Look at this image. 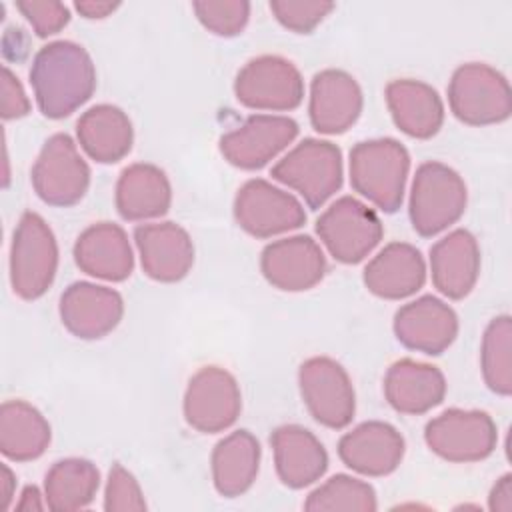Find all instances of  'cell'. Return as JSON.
<instances>
[{"label": "cell", "mask_w": 512, "mask_h": 512, "mask_svg": "<svg viewBox=\"0 0 512 512\" xmlns=\"http://www.w3.org/2000/svg\"><path fill=\"white\" fill-rule=\"evenodd\" d=\"M386 106L398 130L416 140H428L444 124V104L440 94L426 82L398 78L386 84Z\"/></svg>", "instance_id": "26"}, {"label": "cell", "mask_w": 512, "mask_h": 512, "mask_svg": "<svg viewBox=\"0 0 512 512\" xmlns=\"http://www.w3.org/2000/svg\"><path fill=\"white\" fill-rule=\"evenodd\" d=\"M100 488V472L86 458H64L50 466L44 478V502L50 510L72 512L92 504Z\"/></svg>", "instance_id": "31"}, {"label": "cell", "mask_w": 512, "mask_h": 512, "mask_svg": "<svg viewBox=\"0 0 512 512\" xmlns=\"http://www.w3.org/2000/svg\"><path fill=\"white\" fill-rule=\"evenodd\" d=\"M236 100L252 110L288 112L304 100V78L286 58L264 54L248 60L234 80Z\"/></svg>", "instance_id": "9"}, {"label": "cell", "mask_w": 512, "mask_h": 512, "mask_svg": "<svg viewBox=\"0 0 512 512\" xmlns=\"http://www.w3.org/2000/svg\"><path fill=\"white\" fill-rule=\"evenodd\" d=\"M270 174L274 180L296 190L316 210L342 188V152L328 140L304 138L272 166Z\"/></svg>", "instance_id": "5"}, {"label": "cell", "mask_w": 512, "mask_h": 512, "mask_svg": "<svg viewBox=\"0 0 512 512\" xmlns=\"http://www.w3.org/2000/svg\"><path fill=\"white\" fill-rule=\"evenodd\" d=\"M192 10L198 22L216 36H238L250 18V2L246 0H196Z\"/></svg>", "instance_id": "34"}, {"label": "cell", "mask_w": 512, "mask_h": 512, "mask_svg": "<svg viewBox=\"0 0 512 512\" xmlns=\"http://www.w3.org/2000/svg\"><path fill=\"white\" fill-rule=\"evenodd\" d=\"M58 270V242L46 220L28 210L20 216L10 244V286L22 300L48 292Z\"/></svg>", "instance_id": "4"}, {"label": "cell", "mask_w": 512, "mask_h": 512, "mask_svg": "<svg viewBox=\"0 0 512 512\" xmlns=\"http://www.w3.org/2000/svg\"><path fill=\"white\" fill-rule=\"evenodd\" d=\"M234 220L254 238H272L304 226L306 212L290 192L268 180L252 178L236 192Z\"/></svg>", "instance_id": "12"}, {"label": "cell", "mask_w": 512, "mask_h": 512, "mask_svg": "<svg viewBox=\"0 0 512 512\" xmlns=\"http://www.w3.org/2000/svg\"><path fill=\"white\" fill-rule=\"evenodd\" d=\"M298 136L296 120L280 114H252L220 136L222 156L240 170H258L286 150Z\"/></svg>", "instance_id": "14"}, {"label": "cell", "mask_w": 512, "mask_h": 512, "mask_svg": "<svg viewBox=\"0 0 512 512\" xmlns=\"http://www.w3.org/2000/svg\"><path fill=\"white\" fill-rule=\"evenodd\" d=\"M182 410L188 426L202 434L228 430L242 410L238 380L220 366L200 368L188 380Z\"/></svg>", "instance_id": "13"}, {"label": "cell", "mask_w": 512, "mask_h": 512, "mask_svg": "<svg viewBox=\"0 0 512 512\" xmlns=\"http://www.w3.org/2000/svg\"><path fill=\"white\" fill-rule=\"evenodd\" d=\"M0 488H2V510L10 508V502L14 498V490H16V476L12 474V470L8 468V464H2V476H0Z\"/></svg>", "instance_id": "42"}, {"label": "cell", "mask_w": 512, "mask_h": 512, "mask_svg": "<svg viewBox=\"0 0 512 512\" xmlns=\"http://www.w3.org/2000/svg\"><path fill=\"white\" fill-rule=\"evenodd\" d=\"M298 386L310 416L332 430L346 428L356 412V392L344 366L330 356H312L298 368Z\"/></svg>", "instance_id": "10"}, {"label": "cell", "mask_w": 512, "mask_h": 512, "mask_svg": "<svg viewBox=\"0 0 512 512\" xmlns=\"http://www.w3.org/2000/svg\"><path fill=\"white\" fill-rule=\"evenodd\" d=\"M104 510L106 512H142L146 510V500L142 488L134 474L122 464H112L104 490Z\"/></svg>", "instance_id": "36"}, {"label": "cell", "mask_w": 512, "mask_h": 512, "mask_svg": "<svg viewBox=\"0 0 512 512\" xmlns=\"http://www.w3.org/2000/svg\"><path fill=\"white\" fill-rule=\"evenodd\" d=\"M430 274L434 288L450 298H466L480 276V246L472 232L456 228L430 248Z\"/></svg>", "instance_id": "21"}, {"label": "cell", "mask_w": 512, "mask_h": 512, "mask_svg": "<svg viewBox=\"0 0 512 512\" xmlns=\"http://www.w3.org/2000/svg\"><path fill=\"white\" fill-rule=\"evenodd\" d=\"M274 18L296 34H310L332 10L334 2L326 0H270Z\"/></svg>", "instance_id": "35"}, {"label": "cell", "mask_w": 512, "mask_h": 512, "mask_svg": "<svg viewBox=\"0 0 512 512\" xmlns=\"http://www.w3.org/2000/svg\"><path fill=\"white\" fill-rule=\"evenodd\" d=\"M30 84L38 110L50 120H60L92 98L96 68L84 46L54 40L34 54Z\"/></svg>", "instance_id": "1"}, {"label": "cell", "mask_w": 512, "mask_h": 512, "mask_svg": "<svg viewBox=\"0 0 512 512\" xmlns=\"http://www.w3.org/2000/svg\"><path fill=\"white\" fill-rule=\"evenodd\" d=\"M142 270L156 282H178L194 264L190 234L176 222L140 224L134 228Z\"/></svg>", "instance_id": "20"}, {"label": "cell", "mask_w": 512, "mask_h": 512, "mask_svg": "<svg viewBox=\"0 0 512 512\" xmlns=\"http://www.w3.org/2000/svg\"><path fill=\"white\" fill-rule=\"evenodd\" d=\"M60 320L64 328L82 340H98L110 334L124 316L120 292L94 282H72L60 296Z\"/></svg>", "instance_id": "17"}, {"label": "cell", "mask_w": 512, "mask_h": 512, "mask_svg": "<svg viewBox=\"0 0 512 512\" xmlns=\"http://www.w3.org/2000/svg\"><path fill=\"white\" fill-rule=\"evenodd\" d=\"M274 466L280 482L292 490L318 482L328 470L324 444L300 424L278 426L270 436Z\"/></svg>", "instance_id": "22"}, {"label": "cell", "mask_w": 512, "mask_h": 512, "mask_svg": "<svg viewBox=\"0 0 512 512\" xmlns=\"http://www.w3.org/2000/svg\"><path fill=\"white\" fill-rule=\"evenodd\" d=\"M76 266L100 280L122 282L134 270V252L128 234L114 222H96L74 242Z\"/></svg>", "instance_id": "23"}, {"label": "cell", "mask_w": 512, "mask_h": 512, "mask_svg": "<svg viewBox=\"0 0 512 512\" xmlns=\"http://www.w3.org/2000/svg\"><path fill=\"white\" fill-rule=\"evenodd\" d=\"M480 368L494 394H512V320L508 314L488 322L480 344Z\"/></svg>", "instance_id": "32"}, {"label": "cell", "mask_w": 512, "mask_h": 512, "mask_svg": "<svg viewBox=\"0 0 512 512\" xmlns=\"http://www.w3.org/2000/svg\"><path fill=\"white\" fill-rule=\"evenodd\" d=\"M448 104L468 126L500 124L512 114V90L500 70L484 62H466L448 82Z\"/></svg>", "instance_id": "6"}, {"label": "cell", "mask_w": 512, "mask_h": 512, "mask_svg": "<svg viewBox=\"0 0 512 512\" xmlns=\"http://www.w3.org/2000/svg\"><path fill=\"white\" fill-rule=\"evenodd\" d=\"M392 328L404 348L438 356L456 340L458 316L444 300L426 294L400 306Z\"/></svg>", "instance_id": "16"}, {"label": "cell", "mask_w": 512, "mask_h": 512, "mask_svg": "<svg viewBox=\"0 0 512 512\" xmlns=\"http://www.w3.org/2000/svg\"><path fill=\"white\" fill-rule=\"evenodd\" d=\"M364 96L356 78L344 70L326 68L310 82L308 116L320 134H344L362 114Z\"/></svg>", "instance_id": "18"}, {"label": "cell", "mask_w": 512, "mask_h": 512, "mask_svg": "<svg viewBox=\"0 0 512 512\" xmlns=\"http://www.w3.org/2000/svg\"><path fill=\"white\" fill-rule=\"evenodd\" d=\"M114 204L128 222L160 218L170 210L172 186L162 168L136 162L126 166L116 182Z\"/></svg>", "instance_id": "27"}, {"label": "cell", "mask_w": 512, "mask_h": 512, "mask_svg": "<svg viewBox=\"0 0 512 512\" xmlns=\"http://www.w3.org/2000/svg\"><path fill=\"white\" fill-rule=\"evenodd\" d=\"M16 8L38 38L58 34L70 22V8L58 0H18Z\"/></svg>", "instance_id": "37"}, {"label": "cell", "mask_w": 512, "mask_h": 512, "mask_svg": "<svg viewBox=\"0 0 512 512\" xmlns=\"http://www.w3.org/2000/svg\"><path fill=\"white\" fill-rule=\"evenodd\" d=\"M30 112V100L20 78L8 68H2V104L0 114L4 120H18Z\"/></svg>", "instance_id": "38"}, {"label": "cell", "mask_w": 512, "mask_h": 512, "mask_svg": "<svg viewBox=\"0 0 512 512\" xmlns=\"http://www.w3.org/2000/svg\"><path fill=\"white\" fill-rule=\"evenodd\" d=\"M316 234L334 260L358 264L380 244L384 226L370 206L342 196L318 216Z\"/></svg>", "instance_id": "8"}, {"label": "cell", "mask_w": 512, "mask_h": 512, "mask_svg": "<svg viewBox=\"0 0 512 512\" xmlns=\"http://www.w3.org/2000/svg\"><path fill=\"white\" fill-rule=\"evenodd\" d=\"M30 182L44 204L68 208L84 198L90 186V166L76 142L66 132H58L44 142L30 170Z\"/></svg>", "instance_id": "7"}, {"label": "cell", "mask_w": 512, "mask_h": 512, "mask_svg": "<svg viewBox=\"0 0 512 512\" xmlns=\"http://www.w3.org/2000/svg\"><path fill=\"white\" fill-rule=\"evenodd\" d=\"M488 508L494 512L512 510V474H504L496 480L488 494Z\"/></svg>", "instance_id": "39"}, {"label": "cell", "mask_w": 512, "mask_h": 512, "mask_svg": "<svg viewBox=\"0 0 512 512\" xmlns=\"http://www.w3.org/2000/svg\"><path fill=\"white\" fill-rule=\"evenodd\" d=\"M80 148L100 164L120 162L134 144V128L128 114L114 104H96L76 122Z\"/></svg>", "instance_id": "28"}, {"label": "cell", "mask_w": 512, "mask_h": 512, "mask_svg": "<svg viewBox=\"0 0 512 512\" xmlns=\"http://www.w3.org/2000/svg\"><path fill=\"white\" fill-rule=\"evenodd\" d=\"M364 286L384 300H404L426 282L422 252L408 242L386 244L364 268Z\"/></svg>", "instance_id": "24"}, {"label": "cell", "mask_w": 512, "mask_h": 512, "mask_svg": "<svg viewBox=\"0 0 512 512\" xmlns=\"http://www.w3.org/2000/svg\"><path fill=\"white\" fill-rule=\"evenodd\" d=\"M260 458V442L248 430H236L218 440L210 456L216 492L224 498H236L248 492L256 482Z\"/></svg>", "instance_id": "29"}, {"label": "cell", "mask_w": 512, "mask_h": 512, "mask_svg": "<svg viewBox=\"0 0 512 512\" xmlns=\"http://www.w3.org/2000/svg\"><path fill=\"white\" fill-rule=\"evenodd\" d=\"M444 396L446 378L438 366L402 358L384 374V398L400 414H426L442 404Z\"/></svg>", "instance_id": "25"}, {"label": "cell", "mask_w": 512, "mask_h": 512, "mask_svg": "<svg viewBox=\"0 0 512 512\" xmlns=\"http://www.w3.org/2000/svg\"><path fill=\"white\" fill-rule=\"evenodd\" d=\"M404 436L388 422L368 420L346 432L338 442V456L344 466L362 476H388L404 458Z\"/></svg>", "instance_id": "19"}, {"label": "cell", "mask_w": 512, "mask_h": 512, "mask_svg": "<svg viewBox=\"0 0 512 512\" xmlns=\"http://www.w3.org/2000/svg\"><path fill=\"white\" fill-rule=\"evenodd\" d=\"M424 442L442 460L468 464L480 462L494 452L498 430L484 410L450 408L428 420Z\"/></svg>", "instance_id": "11"}, {"label": "cell", "mask_w": 512, "mask_h": 512, "mask_svg": "<svg viewBox=\"0 0 512 512\" xmlns=\"http://www.w3.org/2000/svg\"><path fill=\"white\" fill-rule=\"evenodd\" d=\"M52 440L44 414L26 400H6L0 406V452L14 462L40 458Z\"/></svg>", "instance_id": "30"}, {"label": "cell", "mask_w": 512, "mask_h": 512, "mask_svg": "<svg viewBox=\"0 0 512 512\" xmlns=\"http://www.w3.org/2000/svg\"><path fill=\"white\" fill-rule=\"evenodd\" d=\"M376 508L374 488L348 474H334L314 488L304 502L308 512H374Z\"/></svg>", "instance_id": "33"}, {"label": "cell", "mask_w": 512, "mask_h": 512, "mask_svg": "<svg viewBox=\"0 0 512 512\" xmlns=\"http://www.w3.org/2000/svg\"><path fill=\"white\" fill-rule=\"evenodd\" d=\"M408 172L410 154L394 138L362 140L350 150L348 174L352 188L386 214L402 206Z\"/></svg>", "instance_id": "2"}, {"label": "cell", "mask_w": 512, "mask_h": 512, "mask_svg": "<svg viewBox=\"0 0 512 512\" xmlns=\"http://www.w3.org/2000/svg\"><path fill=\"white\" fill-rule=\"evenodd\" d=\"M74 8H76L78 14L84 16L86 20H102V18L110 16L114 10H118V8H120V2L80 0V2H74Z\"/></svg>", "instance_id": "40"}, {"label": "cell", "mask_w": 512, "mask_h": 512, "mask_svg": "<svg viewBox=\"0 0 512 512\" xmlns=\"http://www.w3.org/2000/svg\"><path fill=\"white\" fill-rule=\"evenodd\" d=\"M260 270L268 284L284 292L314 288L326 274V256L306 234L274 240L260 254Z\"/></svg>", "instance_id": "15"}, {"label": "cell", "mask_w": 512, "mask_h": 512, "mask_svg": "<svg viewBox=\"0 0 512 512\" xmlns=\"http://www.w3.org/2000/svg\"><path fill=\"white\" fill-rule=\"evenodd\" d=\"M44 494H40V490L36 486H26L20 494V500L16 504L18 510H42L46 506V502H42Z\"/></svg>", "instance_id": "41"}, {"label": "cell", "mask_w": 512, "mask_h": 512, "mask_svg": "<svg viewBox=\"0 0 512 512\" xmlns=\"http://www.w3.org/2000/svg\"><path fill=\"white\" fill-rule=\"evenodd\" d=\"M468 202V190L462 176L448 164L430 160L416 168L408 216L416 234L432 238L456 224Z\"/></svg>", "instance_id": "3"}]
</instances>
